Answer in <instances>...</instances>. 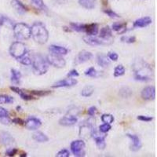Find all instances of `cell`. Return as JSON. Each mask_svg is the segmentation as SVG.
<instances>
[{"instance_id":"6da1fadb","label":"cell","mask_w":157,"mask_h":157,"mask_svg":"<svg viewBox=\"0 0 157 157\" xmlns=\"http://www.w3.org/2000/svg\"><path fill=\"white\" fill-rule=\"evenodd\" d=\"M134 78L141 82H147L152 79V70L145 61L139 60L134 64Z\"/></svg>"},{"instance_id":"7a4b0ae2","label":"cell","mask_w":157,"mask_h":157,"mask_svg":"<svg viewBox=\"0 0 157 157\" xmlns=\"http://www.w3.org/2000/svg\"><path fill=\"white\" fill-rule=\"evenodd\" d=\"M31 29V36L36 43L43 45L48 41L49 32L42 22H36Z\"/></svg>"},{"instance_id":"3957f363","label":"cell","mask_w":157,"mask_h":157,"mask_svg":"<svg viewBox=\"0 0 157 157\" xmlns=\"http://www.w3.org/2000/svg\"><path fill=\"white\" fill-rule=\"evenodd\" d=\"M32 65L35 74L37 75H44L49 68V63L41 54H36L32 57Z\"/></svg>"},{"instance_id":"277c9868","label":"cell","mask_w":157,"mask_h":157,"mask_svg":"<svg viewBox=\"0 0 157 157\" xmlns=\"http://www.w3.org/2000/svg\"><path fill=\"white\" fill-rule=\"evenodd\" d=\"M13 34L18 40H28L31 38V29L25 23H17L13 27Z\"/></svg>"},{"instance_id":"5b68a950","label":"cell","mask_w":157,"mask_h":157,"mask_svg":"<svg viewBox=\"0 0 157 157\" xmlns=\"http://www.w3.org/2000/svg\"><path fill=\"white\" fill-rule=\"evenodd\" d=\"M9 53L11 57L18 60V59L27 54V48H26V46L23 43L17 41L13 43L10 45L9 49Z\"/></svg>"},{"instance_id":"8992f818","label":"cell","mask_w":157,"mask_h":157,"mask_svg":"<svg viewBox=\"0 0 157 157\" xmlns=\"http://www.w3.org/2000/svg\"><path fill=\"white\" fill-rule=\"evenodd\" d=\"M85 147H86V144L82 140H76L71 143V151L75 156H84Z\"/></svg>"},{"instance_id":"52a82bcc","label":"cell","mask_w":157,"mask_h":157,"mask_svg":"<svg viewBox=\"0 0 157 157\" xmlns=\"http://www.w3.org/2000/svg\"><path fill=\"white\" fill-rule=\"evenodd\" d=\"M47 61L49 64H51L55 68H62L66 65L65 60L62 57H61V55H57V54H49L47 57Z\"/></svg>"},{"instance_id":"ba28073f","label":"cell","mask_w":157,"mask_h":157,"mask_svg":"<svg viewBox=\"0 0 157 157\" xmlns=\"http://www.w3.org/2000/svg\"><path fill=\"white\" fill-rule=\"evenodd\" d=\"M83 41L90 46H101V45H109L113 43V39L105 40L101 38H96L95 36H86L83 37Z\"/></svg>"},{"instance_id":"9c48e42d","label":"cell","mask_w":157,"mask_h":157,"mask_svg":"<svg viewBox=\"0 0 157 157\" xmlns=\"http://www.w3.org/2000/svg\"><path fill=\"white\" fill-rule=\"evenodd\" d=\"M77 80L75 78H71L70 77L69 78H65L62 79L55 83L52 86L53 88H61V87H70V86H73L77 84Z\"/></svg>"},{"instance_id":"30bf717a","label":"cell","mask_w":157,"mask_h":157,"mask_svg":"<svg viewBox=\"0 0 157 157\" xmlns=\"http://www.w3.org/2000/svg\"><path fill=\"white\" fill-rule=\"evenodd\" d=\"M25 126L28 130H36L41 127L42 122L40 121V120L37 119V118L31 117L29 118V119L25 121Z\"/></svg>"},{"instance_id":"8fae6325","label":"cell","mask_w":157,"mask_h":157,"mask_svg":"<svg viewBox=\"0 0 157 157\" xmlns=\"http://www.w3.org/2000/svg\"><path fill=\"white\" fill-rule=\"evenodd\" d=\"M141 98L145 101L154 100L155 98V89L154 86H146L141 91Z\"/></svg>"},{"instance_id":"7c38bea8","label":"cell","mask_w":157,"mask_h":157,"mask_svg":"<svg viewBox=\"0 0 157 157\" xmlns=\"http://www.w3.org/2000/svg\"><path fill=\"white\" fill-rule=\"evenodd\" d=\"M93 57V54L86 50H82L78 54L76 58H75V63L76 64H82V63L90 61Z\"/></svg>"},{"instance_id":"4fadbf2b","label":"cell","mask_w":157,"mask_h":157,"mask_svg":"<svg viewBox=\"0 0 157 157\" xmlns=\"http://www.w3.org/2000/svg\"><path fill=\"white\" fill-rule=\"evenodd\" d=\"M11 6L18 14L23 15L29 10L28 8L20 0H12L11 1Z\"/></svg>"},{"instance_id":"5bb4252c","label":"cell","mask_w":157,"mask_h":157,"mask_svg":"<svg viewBox=\"0 0 157 157\" xmlns=\"http://www.w3.org/2000/svg\"><path fill=\"white\" fill-rule=\"evenodd\" d=\"M77 121H78V119L75 116H65L59 120V124L64 127H70V126L75 125Z\"/></svg>"},{"instance_id":"9a60e30c","label":"cell","mask_w":157,"mask_h":157,"mask_svg":"<svg viewBox=\"0 0 157 157\" xmlns=\"http://www.w3.org/2000/svg\"><path fill=\"white\" fill-rule=\"evenodd\" d=\"M127 137H129L131 140V141H132V145L130 146V149L132 150V151L136 152V151H138L141 148V140H140V138L137 135L127 134Z\"/></svg>"},{"instance_id":"2e32d148","label":"cell","mask_w":157,"mask_h":157,"mask_svg":"<svg viewBox=\"0 0 157 157\" xmlns=\"http://www.w3.org/2000/svg\"><path fill=\"white\" fill-rule=\"evenodd\" d=\"M152 22V18L149 17H141L140 19L136 20L134 22V28H145L151 25Z\"/></svg>"},{"instance_id":"e0dca14e","label":"cell","mask_w":157,"mask_h":157,"mask_svg":"<svg viewBox=\"0 0 157 157\" xmlns=\"http://www.w3.org/2000/svg\"><path fill=\"white\" fill-rule=\"evenodd\" d=\"M49 50L52 54H57V55H66L68 52V49H66L65 47L57 46V45H51L49 47Z\"/></svg>"},{"instance_id":"ac0fdd59","label":"cell","mask_w":157,"mask_h":157,"mask_svg":"<svg viewBox=\"0 0 157 157\" xmlns=\"http://www.w3.org/2000/svg\"><path fill=\"white\" fill-rule=\"evenodd\" d=\"M97 62H98V65L101 67V68H106L111 64L110 60L108 57V56L104 54H98V56H97Z\"/></svg>"},{"instance_id":"d6986e66","label":"cell","mask_w":157,"mask_h":157,"mask_svg":"<svg viewBox=\"0 0 157 157\" xmlns=\"http://www.w3.org/2000/svg\"><path fill=\"white\" fill-rule=\"evenodd\" d=\"M0 138L2 144L5 145H11L14 143V138L8 132H1Z\"/></svg>"},{"instance_id":"ffe728a7","label":"cell","mask_w":157,"mask_h":157,"mask_svg":"<svg viewBox=\"0 0 157 157\" xmlns=\"http://www.w3.org/2000/svg\"><path fill=\"white\" fill-rule=\"evenodd\" d=\"M10 88L11 90L13 91L14 93L19 94L20 97H21V98L23 100L31 101V100H34V99H35L34 97H32V95H29V94H25L21 89H20V88L17 87V86H10Z\"/></svg>"},{"instance_id":"44dd1931","label":"cell","mask_w":157,"mask_h":157,"mask_svg":"<svg viewBox=\"0 0 157 157\" xmlns=\"http://www.w3.org/2000/svg\"><path fill=\"white\" fill-rule=\"evenodd\" d=\"M113 33H112V29L109 26L102 28L99 32V38L102 39H105V40H109V39H113Z\"/></svg>"},{"instance_id":"7402d4cb","label":"cell","mask_w":157,"mask_h":157,"mask_svg":"<svg viewBox=\"0 0 157 157\" xmlns=\"http://www.w3.org/2000/svg\"><path fill=\"white\" fill-rule=\"evenodd\" d=\"M11 122L9 117V113L4 108L0 107V123L4 125H8Z\"/></svg>"},{"instance_id":"603a6c76","label":"cell","mask_w":157,"mask_h":157,"mask_svg":"<svg viewBox=\"0 0 157 157\" xmlns=\"http://www.w3.org/2000/svg\"><path fill=\"white\" fill-rule=\"evenodd\" d=\"M85 33H86L88 36H95L98 34V25L94 23L86 25Z\"/></svg>"},{"instance_id":"cb8c5ba5","label":"cell","mask_w":157,"mask_h":157,"mask_svg":"<svg viewBox=\"0 0 157 157\" xmlns=\"http://www.w3.org/2000/svg\"><path fill=\"white\" fill-rule=\"evenodd\" d=\"M11 71V82H13L15 85H18L21 82V71H17L16 69H12L10 70Z\"/></svg>"},{"instance_id":"d4e9b609","label":"cell","mask_w":157,"mask_h":157,"mask_svg":"<svg viewBox=\"0 0 157 157\" xmlns=\"http://www.w3.org/2000/svg\"><path fill=\"white\" fill-rule=\"evenodd\" d=\"M32 138L37 142H47L49 141V137H47L44 133L41 132V131H37V132L34 133L32 134Z\"/></svg>"},{"instance_id":"484cf974","label":"cell","mask_w":157,"mask_h":157,"mask_svg":"<svg viewBox=\"0 0 157 157\" xmlns=\"http://www.w3.org/2000/svg\"><path fill=\"white\" fill-rule=\"evenodd\" d=\"M78 4L86 10H92L96 6V0H78Z\"/></svg>"},{"instance_id":"4316f807","label":"cell","mask_w":157,"mask_h":157,"mask_svg":"<svg viewBox=\"0 0 157 157\" xmlns=\"http://www.w3.org/2000/svg\"><path fill=\"white\" fill-rule=\"evenodd\" d=\"M112 29L113 31H116L118 33L122 34L127 31V24H121V23H114L112 26Z\"/></svg>"},{"instance_id":"83f0119b","label":"cell","mask_w":157,"mask_h":157,"mask_svg":"<svg viewBox=\"0 0 157 157\" xmlns=\"http://www.w3.org/2000/svg\"><path fill=\"white\" fill-rule=\"evenodd\" d=\"M94 140L95 142H96V145L99 149H105V148L106 147V143H105V137H101V136H95Z\"/></svg>"},{"instance_id":"f1b7e54d","label":"cell","mask_w":157,"mask_h":157,"mask_svg":"<svg viewBox=\"0 0 157 157\" xmlns=\"http://www.w3.org/2000/svg\"><path fill=\"white\" fill-rule=\"evenodd\" d=\"M70 27L72 30L76 31L78 32H85V30H86V25H83V24L71 22V23H70Z\"/></svg>"},{"instance_id":"f546056e","label":"cell","mask_w":157,"mask_h":157,"mask_svg":"<svg viewBox=\"0 0 157 157\" xmlns=\"http://www.w3.org/2000/svg\"><path fill=\"white\" fill-rule=\"evenodd\" d=\"M94 92V87L93 86H84L83 89L81 91V95L82 97H90L91 95L93 94Z\"/></svg>"},{"instance_id":"4dcf8cb0","label":"cell","mask_w":157,"mask_h":157,"mask_svg":"<svg viewBox=\"0 0 157 157\" xmlns=\"http://www.w3.org/2000/svg\"><path fill=\"white\" fill-rule=\"evenodd\" d=\"M132 90L129 87H123L120 90L119 94L124 98H128L132 95Z\"/></svg>"},{"instance_id":"1f68e13d","label":"cell","mask_w":157,"mask_h":157,"mask_svg":"<svg viewBox=\"0 0 157 157\" xmlns=\"http://www.w3.org/2000/svg\"><path fill=\"white\" fill-rule=\"evenodd\" d=\"M126 72V68H124V66H123L122 64L120 65H118L114 69V76L115 77H120L123 75Z\"/></svg>"},{"instance_id":"d6a6232c","label":"cell","mask_w":157,"mask_h":157,"mask_svg":"<svg viewBox=\"0 0 157 157\" xmlns=\"http://www.w3.org/2000/svg\"><path fill=\"white\" fill-rule=\"evenodd\" d=\"M4 25H6L10 27L13 28V21L7 17L4 16V15H0V26H2Z\"/></svg>"},{"instance_id":"836d02e7","label":"cell","mask_w":157,"mask_h":157,"mask_svg":"<svg viewBox=\"0 0 157 157\" xmlns=\"http://www.w3.org/2000/svg\"><path fill=\"white\" fill-rule=\"evenodd\" d=\"M14 101L13 98L8 95H0V104H11Z\"/></svg>"},{"instance_id":"e575fe53","label":"cell","mask_w":157,"mask_h":157,"mask_svg":"<svg viewBox=\"0 0 157 157\" xmlns=\"http://www.w3.org/2000/svg\"><path fill=\"white\" fill-rule=\"evenodd\" d=\"M114 116L111 114H103L101 116V120L103 123L111 124L114 122Z\"/></svg>"},{"instance_id":"d590c367","label":"cell","mask_w":157,"mask_h":157,"mask_svg":"<svg viewBox=\"0 0 157 157\" xmlns=\"http://www.w3.org/2000/svg\"><path fill=\"white\" fill-rule=\"evenodd\" d=\"M17 61H19L21 64H24V65H26V66H29V65L32 64V59H31L29 56L26 55V54L24 55L22 57H21V58L18 59Z\"/></svg>"},{"instance_id":"8d00e7d4","label":"cell","mask_w":157,"mask_h":157,"mask_svg":"<svg viewBox=\"0 0 157 157\" xmlns=\"http://www.w3.org/2000/svg\"><path fill=\"white\" fill-rule=\"evenodd\" d=\"M31 1L36 6H37L38 8H39L42 10H47V7L45 5L43 0H31Z\"/></svg>"},{"instance_id":"74e56055","label":"cell","mask_w":157,"mask_h":157,"mask_svg":"<svg viewBox=\"0 0 157 157\" xmlns=\"http://www.w3.org/2000/svg\"><path fill=\"white\" fill-rule=\"evenodd\" d=\"M51 93V91L50 90H32L31 94L33 95H36L38 97H43L49 95Z\"/></svg>"},{"instance_id":"f35d334b","label":"cell","mask_w":157,"mask_h":157,"mask_svg":"<svg viewBox=\"0 0 157 157\" xmlns=\"http://www.w3.org/2000/svg\"><path fill=\"white\" fill-rule=\"evenodd\" d=\"M121 41L126 43H134L136 41V38L134 36H123Z\"/></svg>"},{"instance_id":"ab89813d","label":"cell","mask_w":157,"mask_h":157,"mask_svg":"<svg viewBox=\"0 0 157 157\" xmlns=\"http://www.w3.org/2000/svg\"><path fill=\"white\" fill-rule=\"evenodd\" d=\"M111 128H112V127H111L110 124H109V123H104V124H102V125L99 127V130H100V132L105 134V133L109 132V130H111Z\"/></svg>"},{"instance_id":"60d3db41","label":"cell","mask_w":157,"mask_h":157,"mask_svg":"<svg viewBox=\"0 0 157 157\" xmlns=\"http://www.w3.org/2000/svg\"><path fill=\"white\" fill-rule=\"evenodd\" d=\"M85 75L90 77H95L97 75V71L94 67H90L85 71Z\"/></svg>"},{"instance_id":"b9f144b4","label":"cell","mask_w":157,"mask_h":157,"mask_svg":"<svg viewBox=\"0 0 157 157\" xmlns=\"http://www.w3.org/2000/svg\"><path fill=\"white\" fill-rule=\"evenodd\" d=\"M57 157H69L70 152L67 149H61V151H59L57 154H56Z\"/></svg>"},{"instance_id":"7bdbcfd3","label":"cell","mask_w":157,"mask_h":157,"mask_svg":"<svg viewBox=\"0 0 157 157\" xmlns=\"http://www.w3.org/2000/svg\"><path fill=\"white\" fill-rule=\"evenodd\" d=\"M104 13H105V14H107V16H109V17L111 18H119L120 17V16L116 13H115L114 11L111 10H104Z\"/></svg>"},{"instance_id":"ee69618b","label":"cell","mask_w":157,"mask_h":157,"mask_svg":"<svg viewBox=\"0 0 157 157\" xmlns=\"http://www.w3.org/2000/svg\"><path fill=\"white\" fill-rule=\"evenodd\" d=\"M108 57L109 58V60H112L113 61H116L119 58V55L116 54V52H110L108 54Z\"/></svg>"},{"instance_id":"f6af8a7d","label":"cell","mask_w":157,"mask_h":157,"mask_svg":"<svg viewBox=\"0 0 157 157\" xmlns=\"http://www.w3.org/2000/svg\"><path fill=\"white\" fill-rule=\"evenodd\" d=\"M18 150L17 148H10L6 152V155L7 156H14L17 153Z\"/></svg>"},{"instance_id":"bcb514c9","label":"cell","mask_w":157,"mask_h":157,"mask_svg":"<svg viewBox=\"0 0 157 157\" xmlns=\"http://www.w3.org/2000/svg\"><path fill=\"white\" fill-rule=\"evenodd\" d=\"M137 119L138 120H141V121L144 122H150L153 120V118L150 117V116H138L137 117Z\"/></svg>"},{"instance_id":"7dc6e473","label":"cell","mask_w":157,"mask_h":157,"mask_svg":"<svg viewBox=\"0 0 157 157\" xmlns=\"http://www.w3.org/2000/svg\"><path fill=\"white\" fill-rule=\"evenodd\" d=\"M97 113V108L95 106H91L90 108L88 109L87 111V114L89 115L90 116H94Z\"/></svg>"},{"instance_id":"c3c4849f","label":"cell","mask_w":157,"mask_h":157,"mask_svg":"<svg viewBox=\"0 0 157 157\" xmlns=\"http://www.w3.org/2000/svg\"><path fill=\"white\" fill-rule=\"evenodd\" d=\"M67 75H68V77H71H71H78V75H79V74H78V72L77 71V70L73 69V70H71Z\"/></svg>"},{"instance_id":"681fc988","label":"cell","mask_w":157,"mask_h":157,"mask_svg":"<svg viewBox=\"0 0 157 157\" xmlns=\"http://www.w3.org/2000/svg\"><path fill=\"white\" fill-rule=\"evenodd\" d=\"M12 123H15V124H19V125H25V121H24L23 120L20 119V118H15L12 120Z\"/></svg>"},{"instance_id":"f907efd6","label":"cell","mask_w":157,"mask_h":157,"mask_svg":"<svg viewBox=\"0 0 157 157\" xmlns=\"http://www.w3.org/2000/svg\"><path fill=\"white\" fill-rule=\"evenodd\" d=\"M21 106H17V110L18 112L21 111Z\"/></svg>"},{"instance_id":"816d5d0a","label":"cell","mask_w":157,"mask_h":157,"mask_svg":"<svg viewBox=\"0 0 157 157\" xmlns=\"http://www.w3.org/2000/svg\"><path fill=\"white\" fill-rule=\"evenodd\" d=\"M21 156H27V154L26 153H23V155H21Z\"/></svg>"}]
</instances>
